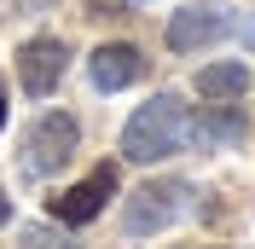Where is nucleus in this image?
I'll return each instance as SVG.
<instances>
[{"label":"nucleus","mask_w":255,"mask_h":249,"mask_svg":"<svg viewBox=\"0 0 255 249\" xmlns=\"http://www.w3.org/2000/svg\"><path fill=\"white\" fill-rule=\"evenodd\" d=\"M191 209H197V191H191L186 180H145V186L122 203V232L128 238H151V232H162V226L186 220Z\"/></svg>","instance_id":"2"},{"label":"nucleus","mask_w":255,"mask_h":249,"mask_svg":"<svg viewBox=\"0 0 255 249\" xmlns=\"http://www.w3.org/2000/svg\"><path fill=\"white\" fill-rule=\"evenodd\" d=\"M232 29H238V12H226L221 0H197V6H180L168 17V47L174 52H203L215 41H226Z\"/></svg>","instance_id":"4"},{"label":"nucleus","mask_w":255,"mask_h":249,"mask_svg":"<svg viewBox=\"0 0 255 249\" xmlns=\"http://www.w3.org/2000/svg\"><path fill=\"white\" fill-rule=\"evenodd\" d=\"M244 87H250V64H244V58L197 70V93H203V99H244Z\"/></svg>","instance_id":"9"},{"label":"nucleus","mask_w":255,"mask_h":249,"mask_svg":"<svg viewBox=\"0 0 255 249\" xmlns=\"http://www.w3.org/2000/svg\"><path fill=\"white\" fill-rule=\"evenodd\" d=\"M0 127H6V87H0Z\"/></svg>","instance_id":"13"},{"label":"nucleus","mask_w":255,"mask_h":249,"mask_svg":"<svg viewBox=\"0 0 255 249\" xmlns=\"http://www.w3.org/2000/svg\"><path fill=\"white\" fill-rule=\"evenodd\" d=\"M76 145H81V122L70 110H47V116L23 133V156H17V162H23L29 180H52V174L76 156Z\"/></svg>","instance_id":"3"},{"label":"nucleus","mask_w":255,"mask_h":249,"mask_svg":"<svg viewBox=\"0 0 255 249\" xmlns=\"http://www.w3.org/2000/svg\"><path fill=\"white\" fill-rule=\"evenodd\" d=\"M111 191H116V168H111V162H99L87 180H76L70 191H58V197H52V220H58V226H87V220L105 215Z\"/></svg>","instance_id":"6"},{"label":"nucleus","mask_w":255,"mask_h":249,"mask_svg":"<svg viewBox=\"0 0 255 249\" xmlns=\"http://www.w3.org/2000/svg\"><path fill=\"white\" fill-rule=\"evenodd\" d=\"M244 133H250V116L238 105H226V99H215L209 110L186 116V145L191 151H232V145H244Z\"/></svg>","instance_id":"7"},{"label":"nucleus","mask_w":255,"mask_h":249,"mask_svg":"<svg viewBox=\"0 0 255 249\" xmlns=\"http://www.w3.org/2000/svg\"><path fill=\"white\" fill-rule=\"evenodd\" d=\"M186 99L180 93H151L122 127V156L128 162H168L186 151Z\"/></svg>","instance_id":"1"},{"label":"nucleus","mask_w":255,"mask_h":249,"mask_svg":"<svg viewBox=\"0 0 255 249\" xmlns=\"http://www.w3.org/2000/svg\"><path fill=\"white\" fill-rule=\"evenodd\" d=\"M244 47H250V52H255V23H244Z\"/></svg>","instance_id":"12"},{"label":"nucleus","mask_w":255,"mask_h":249,"mask_svg":"<svg viewBox=\"0 0 255 249\" xmlns=\"http://www.w3.org/2000/svg\"><path fill=\"white\" fill-rule=\"evenodd\" d=\"M6 220H12V197H6V191H0V226H6Z\"/></svg>","instance_id":"11"},{"label":"nucleus","mask_w":255,"mask_h":249,"mask_svg":"<svg viewBox=\"0 0 255 249\" xmlns=\"http://www.w3.org/2000/svg\"><path fill=\"white\" fill-rule=\"evenodd\" d=\"M64 70H70V47H64L58 35H35V41L17 47V81H23L29 99H47L64 81Z\"/></svg>","instance_id":"5"},{"label":"nucleus","mask_w":255,"mask_h":249,"mask_svg":"<svg viewBox=\"0 0 255 249\" xmlns=\"http://www.w3.org/2000/svg\"><path fill=\"white\" fill-rule=\"evenodd\" d=\"M23 249H81V244L64 232L58 220H35V226H23Z\"/></svg>","instance_id":"10"},{"label":"nucleus","mask_w":255,"mask_h":249,"mask_svg":"<svg viewBox=\"0 0 255 249\" xmlns=\"http://www.w3.org/2000/svg\"><path fill=\"white\" fill-rule=\"evenodd\" d=\"M145 76V52L128 47V41H111V47H99L87 58V81H93L99 93H116V87H133Z\"/></svg>","instance_id":"8"}]
</instances>
